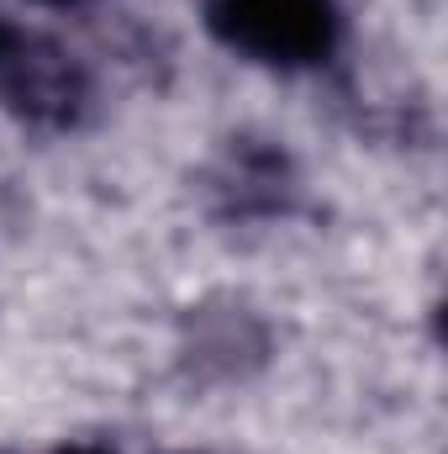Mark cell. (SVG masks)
I'll return each instance as SVG.
<instances>
[{"label":"cell","instance_id":"cell-5","mask_svg":"<svg viewBox=\"0 0 448 454\" xmlns=\"http://www.w3.org/2000/svg\"><path fill=\"white\" fill-rule=\"evenodd\" d=\"M37 5H85V0H37Z\"/></svg>","mask_w":448,"mask_h":454},{"label":"cell","instance_id":"cell-2","mask_svg":"<svg viewBox=\"0 0 448 454\" xmlns=\"http://www.w3.org/2000/svg\"><path fill=\"white\" fill-rule=\"evenodd\" d=\"M90 101V69L58 37L0 16V112L37 132H69Z\"/></svg>","mask_w":448,"mask_h":454},{"label":"cell","instance_id":"cell-4","mask_svg":"<svg viewBox=\"0 0 448 454\" xmlns=\"http://www.w3.org/2000/svg\"><path fill=\"white\" fill-rule=\"evenodd\" d=\"M42 454H116L112 444H96V439H80V444H58V450H42Z\"/></svg>","mask_w":448,"mask_h":454},{"label":"cell","instance_id":"cell-3","mask_svg":"<svg viewBox=\"0 0 448 454\" xmlns=\"http://www.w3.org/2000/svg\"><path fill=\"white\" fill-rule=\"evenodd\" d=\"M217 201L227 217H285L296 201V169L290 153L274 143L232 137L222 169H217Z\"/></svg>","mask_w":448,"mask_h":454},{"label":"cell","instance_id":"cell-1","mask_svg":"<svg viewBox=\"0 0 448 454\" xmlns=\"http://www.w3.org/2000/svg\"><path fill=\"white\" fill-rule=\"evenodd\" d=\"M206 32L264 69H322L343 43L337 0H206Z\"/></svg>","mask_w":448,"mask_h":454}]
</instances>
